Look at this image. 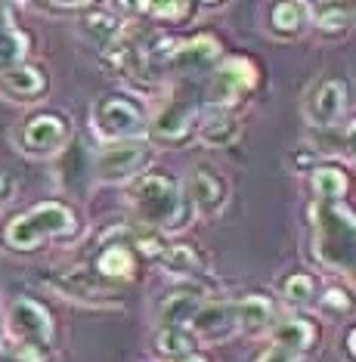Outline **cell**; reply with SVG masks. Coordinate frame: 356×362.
I'll list each match as a JSON object with an SVG mask.
<instances>
[{"instance_id":"obj_29","label":"cell","mask_w":356,"mask_h":362,"mask_svg":"<svg viewBox=\"0 0 356 362\" xmlns=\"http://www.w3.org/2000/svg\"><path fill=\"white\" fill-rule=\"evenodd\" d=\"M347 189V177L338 168H316L313 170V192L319 202H341Z\"/></svg>"},{"instance_id":"obj_21","label":"cell","mask_w":356,"mask_h":362,"mask_svg":"<svg viewBox=\"0 0 356 362\" xmlns=\"http://www.w3.org/2000/svg\"><path fill=\"white\" fill-rule=\"evenodd\" d=\"M316 341V328H313L310 319L304 316H292V319H282L276 328H272V344L285 350H294V353H304L313 347Z\"/></svg>"},{"instance_id":"obj_33","label":"cell","mask_w":356,"mask_h":362,"mask_svg":"<svg viewBox=\"0 0 356 362\" xmlns=\"http://www.w3.org/2000/svg\"><path fill=\"white\" fill-rule=\"evenodd\" d=\"M254 362H301V353L285 350V347H279V344H272V347H270V350H263Z\"/></svg>"},{"instance_id":"obj_10","label":"cell","mask_w":356,"mask_h":362,"mask_svg":"<svg viewBox=\"0 0 356 362\" xmlns=\"http://www.w3.org/2000/svg\"><path fill=\"white\" fill-rule=\"evenodd\" d=\"M69 143V124L59 115H35L19 134V146L28 155H56Z\"/></svg>"},{"instance_id":"obj_13","label":"cell","mask_w":356,"mask_h":362,"mask_svg":"<svg viewBox=\"0 0 356 362\" xmlns=\"http://www.w3.org/2000/svg\"><path fill=\"white\" fill-rule=\"evenodd\" d=\"M226 180H223L217 170L211 168H198L189 174V183H186V199L189 204L205 214V217H214V214H220V208L226 204Z\"/></svg>"},{"instance_id":"obj_26","label":"cell","mask_w":356,"mask_h":362,"mask_svg":"<svg viewBox=\"0 0 356 362\" xmlns=\"http://www.w3.org/2000/svg\"><path fill=\"white\" fill-rule=\"evenodd\" d=\"M310 19L322 35L328 37H338L350 28V19H353V6H344V4H316L310 6Z\"/></svg>"},{"instance_id":"obj_31","label":"cell","mask_w":356,"mask_h":362,"mask_svg":"<svg viewBox=\"0 0 356 362\" xmlns=\"http://www.w3.org/2000/svg\"><path fill=\"white\" fill-rule=\"evenodd\" d=\"M137 10L152 13L155 19H161V22H177L189 13V4L186 0H173V4H137Z\"/></svg>"},{"instance_id":"obj_7","label":"cell","mask_w":356,"mask_h":362,"mask_svg":"<svg viewBox=\"0 0 356 362\" xmlns=\"http://www.w3.org/2000/svg\"><path fill=\"white\" fill-rule=\"evenodd\" d=\"M254 84H258V71H254V65L248 59H242V56H233V59L217 65V71H214L211 87H208V103L214 105V109L223 112L226 105L242 100Z\"/></svg>"},{"instance_id":"obj_22","label":"cell","mask_w":356,"mask_h":362,"mask_svg":"<svg viewBox=\"0 0 356 362\" xmlns=\"http://www.w3.org/2000/svg\"><path fill=\"white\" fill-rule=\"evenodd\" d=\"M310 22V6L301 4V0H285V4H276L270 10V28L272 35L279 37H294L301 35V28Z\"/></svg>"},{"instance_id":"obj_9","label":"cell","mask_w":356,"mask_h":362,"mask_svg":"<svg viewBox=\"0 0 356 362\" xmlns=\"http://www.w3.org/2000/svg\"><path fill=\"white\" fill-rule=\"evenodd\" d=\"M6 322H10V334L13 341H25V344H40L47 347L50 334H53V322H50V313L31 298H19L13 300L10 313H6Z\"/></svg>"},{"instance_id":"obj_1","label":"cell","mask_w":356,"mask_h":362,"mask_svg":"<svg viewBox=\"0 0 356 362\" xmlns=\"http://www.w3.org/2000/svg\"><path fill=\"white\" fill-rule=\"evenodd\" d=\"M130 202H134L137 217L149 226L159 229H180L186 226V195L168 174H146L137 180L130 189Z\"/></svg>"},{"instance_id":"obj_8","label":"cell","mask_w":356,"mask_h":362,"mask_svg":"<svg viewBox=\"0 0 356 362\" xmlns=\"http://www.w3.org/2000/svg\"><path fill=\"white\" fill-rule=\"evenodd\" d=\"M350 105V93H347L344 81H319L304 100V112H307L313 127H338Z\"/></svg>"},{"instance_id":"obj_18","label":"cell","mask_w":356,"mask_h":362,"mask_svg":"<svg viewBox=\"0 0 356 362\" xmlns=\"http://www.w3.org/2000/svg\"><path fill=\"white\" fill-rule=\"evenodd\" d=\"M205 303V291L202 288H177V291H171L168 298L161 300L159 307V322L161 325H189V319L195 316V310Z\"/></svg>"},{"instance_id":"obj_36","label":"cell","mask_w":356,"mask_h":362,"mask_svg":"<svg viewBox=\"0 0 356 362\" xmlns=\"http://www.w3.org/2000/svg\"><path fill=\"white\" fill-rule=\"evenodd\" d=\"M353 356H356V350H353V328H347V359L353 362Z\"/></svg>"},{"instance_id":"obj_35","label":"cell","mask_w":356,"mask_h":362,"mask_svg":"<svg viewBox=\"0 0 356 362\" xmlns=\"http://www.w3.org/2000/svg\"><path fill=\"white\" fill-rule=\"evenodd\" d=\"M13 195H16V177L6 168H0V204L13 202Z\"/></svg>"},{"instance_id":"obj_20","label":"cell","mask_w":356,"mask_h":362,"mask_svg":"<svg viewBox=\"0 0 356 362\" xmlns=\"http://www.w3.org/2000/svg\"><path fill=\"white\" fill-rule=\"evenodd\" d=\"M137 269V260H134V251L127 248V245L121 242H112L105 245L103 251H99L96 257V273L105 279V282H124V279H130Z\"/></svg>"},{"instance_id":"obj_27","label":"cell","mask_w":356,"mask_h":362,"mask_svg":"<svg viewBox=\"0 0 356 362\" xmlns=\"http://www.w3.org/2000/svg\"><path fill=\"white\" fill-rule=\"evenodd\" d=\"M81 31L90 40H99V44H109L115 40V35L121 31V19L112 16L109 10H96V6H87V13L81 16Z\"/></svg>"},{"instance_id":"obj_34","label":"cell","mask_w":356,"mask_h":362,"mask_svg":"<svg viewBox=\"0 0 356 362\" xmlns=\"http://www.w3.org/2000/svg\"><path fill=\"white\" fill-rule=\"evenodd\" d=\"M322 307L328 313H347L350 310V298H347L344 291H338V288H332V291L322 294Z\"/></svg>"},{"instance_id":"obj_4","label":"cell","mask_w":356,"mask_h":362,"mask_svg":"<svg viewBox=\"0 0 356 362\" xmlns=\"http://www.w3.org/2000/svg\"><path fill=\"white\" fill-rule=\"evenodd\" d=\"M103 71L112 78H121L127 84H149V62H146V37L137 25H121V31L115 35V40L105 44L103 56Z\"/></svg>"},{"instance_id":"obj_14","label":"cell","mask_w":356,"mask_h":362,"mask_svg":"<svg viewBox=\"0 0 356 362\" xmlns=\"http://www.w3.org/2000/svg\"><path fill=\"white\" fill-rule=\"evenodd\" d=\"M189 332L202 341H226L236 334V313L233 303H217V300H205L195 310V316L189 319Z\"/></svg>"},{"instance_id":"obj_2","label":"cell","mask_w":356,"mask_h":362,"mask_svg":"<svg viewBox=\"0 0 356 362\" xmlns=\"http://www.w3.org/2000/svg\"><path fill=\"white\" fill-rule=\"evenodd\" d=\"M313 229H316V257L332 269L353 267V211L341 202H319L313 208Z\"/></svg>"},{"instance_id":"obj_17","label":"cell","mask_w":356,"mask_h":362,"mask_svg":"<svg viewBox=\"0 0 356 362\" xmlns=\"http://www.w3.org/2000/svg\"><path fill=\"white\" fill-rule=\"evenodd\" d=\"M233 313H236V332H245V334L267 332L272 319H276V307L263 294H245L239 303H233Z\"/></svg>"},{"instance_id":"obj_11","label":"cell","mask_w":356,"mask_h":362,"mask_svg":"<svg viewBox=\"0 0 356 362\" xmlns=\"http://www.w3.org/2000/svg\"><path fill=\"white\" fill-rule=\"evenodd\" d=\"M193 121H195V103L186 100L183 93H177L152 115V127L149 130L161 143H183L189 130H193Z\"/></svg>"},{"instance_id":"obj_6","label":"cell","mask_w":356,"mask_h":362,"mask_svg":"<svg viewBox=\"0 0 356 362\" xmlns=\"http://www.w3.org/2000/svg\"><path fill=\"white\" fill-rule=\"evenodd\" d=\"M149 161V146L143 139H124V143H103L93 155V180L96 183H124L143 170Z\"/></svg>"},{"instance_id":"obj_32","label":"cell","mask_w":356,"mask_h":362,"mask_svg":"<svg viewBox=\"0 0 356 362\" xmlns=\"http://www.w3.org/2000/svg\"><path fill=\"white\" fill-rule=\"evenodd\" d=\"M313 136H316V149L319 152H335V155L347 152V139L341 136V130L338 127H316L313 130Z\"/></svg>"},{"instance_id":"obj_5","label":"cell","mask_w":356,"mask_h":362,"mask_svg":"<svg viewBox=\"0 0 356 362\" xmlns=\"http://www.w3.org/2000/svg\"><path fill=\"white\" fill-rule=\"evenodd\" d=\"M93 130L99 143H124V139H139L146 130L143 109L130 96L112 93L103 96L93 109Z\"/></svg>"},{"instance_id":"obj_23","label":"cell","mask_w":356,"mask_h":362,"mask_svg":"<svg viewBox=\"0 0 356 362\" xmlns=\"http://www.w3.org/2000/svg\"><path fill=\"white\" fill-rule=\"evenodd\" d=\"M195 341L198 337L189 332L186 325H161L159 334H155V347L164 359H183L189 353H195Z\"/></svg>"},{"instance_id":"obj_3","label":"cell","mask_w":356,"mask_h":362,"mask_svg":"<svg viewBox=\"0 0 356 362\" xmlns=\"http://www.w3.org/2000/svg\"><path fill=\"white\" fill-rule=\"evenodd\" d=\"M74 233V214L59 202H44L28 214L10 220L4 233V242L13 251H35L50 238H62Z\"/></svg>"},{"instance_id":"obj_24","label":"cell","mask_w":356,"mask_h":362,"mask_svg":"<svg viewBox=\"0 0 356 362\" xmlns=\"http://www.w3.org/2000/svg\"><path fill=\"white\" fill-rule=\"evenodd\" d=\"M161 269L173 279H193L195 273H202V257H198L195 248H189V245H171V248L161 251Z\"/></svg>"},{"instance_id":"obj_25","label":"cell","mask_w":356,"mask_h":362,"mask_svg":"<svg viewBox=\"0 0 356 362\" xmlns=\"http://www.w3.org/2000/svg\"><path fill=\"white\" fill-rule=\"evenodd\" d=\"M239 134H242V124H239V118H233L229 112H217L211 115L208 121L202 124L198 130V136H202L205 146H211V149H223V146H233Z\"/></svg>"},{"instance_id":"obj_30","label":"cell","mask_w":356,"mask_h":362,"mask_svg":"<svg viewBox=\"0 0 356 362\" xmlns=\"http://www.w3.org/2000/svg\"><path fill=\"white\" fill-rule=\"evenodd\" d=\"M282 298L292 303V307H304L316 298V282L307 276V273H294L282 282Z\"/></svg>"},{"instance_id":"obj_19","label":"cell","mask_w":356,"mask_h":362,"mask_svg":"<svg viewBox=\"0 0 356 362\" xmlns=\"http://www.w3.org/2000/svg\"><path fill=\"white\" fill-rule=\"evenodd\" d=\"M25 53H28V37H25V31L16 28L10 6L0 4V71L22 65Z\"/></svg>"},{"instance_id":"obj_12","label":"cell","mask_w":356,"mask_h":362,"mask_svg":"<svg viewBox=\"0 0 356 362\" xmlns=\"http://www.w3.org/2000/svg\"><path fill=\"white\" fill-rule=\"evenodd\" d=\"M217 59H220V44L211 35H198V37L173 44L164 65L171 71H177V75H198V71L211 69Z\"/></svg>"},{"instance_id":"obj_28","label":"cell","mask_w":356,"mask_h":362,"mask_svg":"<svg viewBox=\"0 0 356 362\" xmlns=\"http://www.w3.org/2000/svg\"><path fill=\"white\" fill-rule=\"evenodd\" d=\"M53 282L59 285V291L71 294V298H78V300H90V303L105 300V285H96L93 279L84 273H65V276H56Z\"/></svg>"},{"instance_id":"obj_15","label":"cell","mask_w":356,"mask_h":362,"mask_svg":"<svg viewBox=\"0 0 356 362\" xmlns=\"http://www.w3.org/2000/svg\"><path fill=\"white\" fill-rule=\"evenodd\" d=\"M47 78L35 65H16V69L0 71V93L13 103H35L44 96Z\"/></svg>"},{"instance_id":"obj_37","label":"cell","mask_w":356,"mask_h":362,"mask_svg":"<svg viewBox=\"0 0 356 362\" xmlns=\"http://www.w3.org/2000/svg\"><path fill=\"white\" fill-rule=\"evenodd\" d=\"M177 362H208L202 356V353H189V356H183V359H177Z\"/></svg>"},{"instance_id":"obj_16","label":"cell","mask_w":356,"mask_h":362,"mask_svg":"<svg viewBox=\"0 0 356 362\" xmlns=\"http://www.w3.org/2000/svg\"><path fill=\"white\" fill-rule=\"evenodd\" d=\"M90 180H93V155H90V149L81 139H71V146L65 149L59 164V183L65 192L84 195Z\"/></svg>"}]
</instances>
